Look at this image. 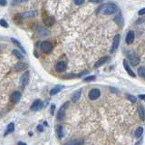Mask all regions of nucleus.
<instances>
[{"instance_id": "30", "label": "nucleus", "mask_w": 145, "mask_h": 145, "mask_svg": "<svg viewBox=\"0 0 145 145\" xmlns=\"http://www.w3.org/2000/svg\"><path fill=\"white\" fill-rule=\"evenodd\" d=\"M127 99L129 100V101H131L132 102H136V101H137V98L135 97L134 95H131V94H128Z\"/></svg>"}, {"instance_id": "12", "label": "nucleus", "mask_w": 145, "mask_h": 145, "mask_svg": "<svg viewBox=\"0 0 145 145\" xmlns=\"http://www.w3.org/2000/svg\"><path fill=\"white\" fill-rule=\"evenodd\" d=\"M21 93L20 92H14L12 94H11L10 96V101L12 102H14V103H17L18 102L20 101V99H21Z\"/></svg>"}, {"instance_id": "16", "label": "nucleus", "mask_w": 145, "mask_h": 145, "mask_svg": "<svg viewBox=\"0 0 145 145\" xmlns=\"http://www.w3.org/2000/svg\"><path fill=\"white\" fill-rule=\"evenodd\" d=\"M138 115L141 121H145V109L143 108L142 105H139L138 106Z\"/></svg>"}, {"instance_id": "8", "label": "nucleus", "mask_w": 145, "mask_h": 145, "mask_svg": "<svg viewBox=\"0 0 145 145\" xmlns=\"http://www.w3.org/2000/svg\"><path fill=\"white\" fill-rule=\"evenodd\" d=\"M29 77H30V73L29 71H26L24 74H22L21 79H20V82H21L22 86H26L29 82Z\"/></svg>"}, {"instance_id": "27", "label": "nucleus", "mask_w": 145, "mask_h": 145, "mask_svg": "<svg viewBox=\"0 0 145 145\" xmlns=\"http://www.w3.org/2000/svg\"><path fill=\"white\" fill-rule=\"evenodd\" d=\"M12 53H13L14 54H15V56L17 57V58H19V59H24V55L22 54V53L20 52V51H18V50H16V49H14V50H12Z\"/></svg>"}, {"instance_id": "19", "label": "nucleus", "mask_w": 145, "mask_h": 145, "mask_svg": "<svg viewBox=\"0 0 145 145\" xmlns=\"http://www.w3.org/2000/svg\"><path fill=\"white\" fill-rule=\"evenodd\" d=\"M27 67H28V65H26V63H21V62H20V63H17L15 65V71L20 72V71H23V70H26Z\"/></svg>"}, {"instance_id": "34", "label": "nucleus", "mask_w": 145, "mask_h": 145, "mask_svg": "<svg viewBox=\"0 0 145 145\" xmlns=\"http://www.w3.org/2000/svg\"><path fill=\"white\" fill-rule=\"evenodd\" d=\"M54 110H55V105L52 104V105H51V114H54Z\"/></svg>"}, {"instance_id": "25", "label": "nucleus", "mask_w": 145, "mask_h": 145, "mask_svg": "<svg viewBox=\"0 0 145 145\" xmlns=\"http://www.w3.org/2000/svg\"><path fill=\"white\" fill-rule=\"evenodd\" d=\"M138 74L140 77L145 79V66H140L138 68Z\"/></svg>"}, {"instance_id": "4", "label": "nucleus", "mask_w": 145, "mask_h": 145, "mask_svg": "<svg viewBox=\"0 0 145 145\" xmlns=\"http://www.w3.org/2000/svg\"><path fill=\"white\" fill-rule=\"evenodd\" d=\"M120 41H121V35H116L113 37V44H112V47H111V53H115L119 47L120 45Z\"/></svg>"}, {"instance_id": "23", "label": "nucleus", "mask_w": 145, "mask_h": 145, "mask_svg": "<svg viewBox=\"0 0 145 145\" xmlns=\"http://www.w3.org/2000/svg\"><path fill=\"white\" fill-rule=\"evenodd\" d=\"M36 15V12L35 11H29V12H26L21 15V17H34Z\"/></svg>"}, {"instance_id": "33", "label": "nucleus", "mask_w": 145, "mask_h": 145, "mask_svg": "<svg viewBox=\"0 0 145 145\" xmlns=\"http://www.w3.org/2000/svg\"><path fill=\"white\" fill-rule=\"evenodd\" d=\"M138 14H139V15H145V7H144V8H141V10H139Z\"/></svg>"}, {"instance_id": "35", "label": "nucleus", "mask_w": 145, "mask_h": 145, "mask_svg": "<svg viewBox=\"0 0 145 145\" xmlns=\"http://www.w3.org/2000/svg\"><path fill=\"white\" fill-rule=\"evenodd\" d=\"M74 4L77 5V6H81V5L84 4V1L82 0H81V1H74Z\"/></svg>"}, {"instance_id": "37", "label": "nucleus", "mask_w": 145, "mask_h": 145, "mask_svg": "<svg viewBox=\"0 0 145 145\" xmlns=\"http://www.w3.org/2000/svg\"><path fill=\"white\" fill-rule=\"evenodd\" d=\"M139 98H140L141 100L145 101V94H141V95H139Z\"/></svg>"}, {"instance_id": "2", "label": "nucleus", "mask_w": 145, "mask_h": 145, "mask_svg": "<svg viewBox=\"0 0 145 145\" xmlns=\"http://www.w3.org/2000/svg\"><path fill=\"white\" fill-rule=\"evenodd\" d=\"M125 54L128 60H129V62H130V64L132 66H137L140 64V57H139L138 54L135 51L128 49L125 52Z\"/></svg>"}, {"instance_id": "29", "label": "nucleus", "mask_w": 145, "mask_h": 145, "mask_svg": "<svg viewBox=\"0 0 145 145\" xmlns=\"http://www.w3.org/2000/svg\"><path fill=\"white\" fill-rule=\"evenodd\" d=\"M0 26L5 27V28H7V27H8V24H7V22L5 19H0Z\"/></svg>"}, {"instance_id": "15", "label": "nucleus", "mask_w": 145, "mask_h": 145, "mask_svg": "<svg viewBox=\"0 0 145 145\" xmlns=\"http://www.w3.org/2000/svg\"><path fill=\"white\" fill-rule=\"evenodd\" d=\"M65 88L64 85H56V86H54L53 89H51V91H50V95L53 96V95H55L56 93H58L59 92H61L63 89Z\"/></svg>"}, {"instance_id": "6", "label": "nucleus", "mask_w": 145, "mask_h": 145, "mask_svg": "<svg viewBox=\"0 0 145 145\" xmlns=\"http://www.w3.org/2000/svg\"><path fill=\"white\" fill-rule=\"evenodd\" d=\"M52 45L48 41H44L41 44V49L45 54H50L52 51Z\"/></svg>"}, {"instance_id": "20", "label": "nucleus", "mask_w": 145, "mask_h": 145, "mask_svg": "<svg viewBox=\"0 0 145 145\" xmlns=\"http://www.w3.org/2000/svg\"><path fill=\"white\" fill-rule=\"evenodd\" d=\"M81 94H82V89H79V90H77V91L73 94V96H72V101L74 102H78V101L80 100Z\"/></svg>"}, {"instance_id": "13", "label": "nucleus", "mask_w": 145, "mask_h": 145, "mask_svg": "<svg viewBox=\"0 0 145 145\" xmlns=\"http://www.w3.org/2000/svg\"><path fill=\"white\" fill-rule=\"evenodd\" d=\"M85 140L82 139H76V140H71L65 143V145H84Z\"/></svg>"}, {"instance_id": "36", "label": "nucleus", "mask_w": 145, "mask_h": 145, "mask_svg": "<svg viewBox=\"0 0 145 145\" xmlns=\"http://www.w3.org/2000/svg\"><path fill=\"white\" fill-rule=\"evenodd\" d=\"M37 129H38L39 132H43V131H44V128H43V126H42V125L37 126Z\"/></svg>"}, {"instance_id": "5", "label": "nucleus", "mask_w": 145, "mask_h": 145, "mask_svg": "<svg viewBox=\"0 0 145 145\" xmlns=\"http://www.w3.org/2000/svg\"><path fill=\"white\" fill-rule=\"evenodd\" d=\"M100 95H101V92H100V90H99V89H97V88L92 89L91 91L89 92V94H88L89 99L92 100V101L98 99V98L100 97Z\"/></svg>"}, {"instance_id": "22", "label": "nucleus", "mask_w": 145, "mask_h": 145, "mask_svg": "<svg viewBox=\"0 0 145 145\" xmlns=\"http://www.w3.org/2000/svg\"><path fill=\"white\" fill-rule=\"evenodd\" d=\"M56 132L58 135L59 139H63L65 136V132H64V128L62 125H57L56 126Z\"/></svg>"}, {"instance_id": "26", "label": "nucleus", "mask_w": 145, "mask_h": 145, "mask_svg": "<svg viewBox=\"0 0 145 145\" xmlns=\"http://www.w3.org/2000/svg\"><path fill=\"white\" fill-rule=\"evenodd\" d=\"M142 133H143V128L141 127V126H140V127H138L136 129V131H135V137L136 138H140V137L142 135Z\"/></svg>"}, {"instance_id": "1", "label": "nucleus", "mask_w": 145, "mask_h": 145, "mask_svg": "<svg viewBox=\"0 0 145 145\" xmlns=\"http://www.w3.org/2000/svg\"><path fill=\"white\" fill-rule=\"evenodd\" d=\"M98 11H101L102 14L106 15H113V14L117 13L118 7H117V5L114 4V3H108V4L104 5V6H101V7H99V9L97 10V12Z\"/></svg>"}, {"instance_id": "14", "label": "nucleus", "mask_w": 145, "mask_h": 145, "mask_svg": "<svg viewBox=\"0 0 145 145\" xmlns=\"http://www.w3.org/2000/svg\"><path fill=\"white\" fill-rule=\"evenodd\" d=\"M109 60V56H103V57H101V58L99 59V60L96 62V64L94 65V68H99L101 67L102 65H104V64L106 63L107 61Z\"/></svg>"}, {"instance_id": "39", "label": "nucleus", "mask_w": 145, "mask_h": 145, "mask_svg": "<svg viewBox=\"0 0 145 145\" xmlns=\"http://www.w3.org/2000/svg\"><path fill=\"white\" fill-rule=\"evenodd\" d=\"M17 145H27V144H26V143H25V142H22V141H19Z\"/></svg>"}, {"instance_id": "21", "label": "nucleus", "mask_w": 145, "mask_h": 145, "mask_svg": "<svg viewBox=\"0 0 145 145\" xmlns=\"http://www.w3.org/2000/svg\"><path fill=\"white\" fill-rule=\"evenodd\" d=\"M114 21L115 23H116L117 25L119 26H123V18H122V15H121V14H118V15H116L114 17Z\"/></svg>"}, {"instance_id": "18", "label": "nucleus", "mask_w": 145, "mask_h": 145, "mask_svg": "<svg viewBox=\"0 0 145 145\" xmlns=\"http://www.w3.org/2000/svg\"><path fill=\"white\" fill-rule=\"evenodd\" d=\"M14 131H15V123H14V122H10V123L7 125V130H6V132H5V133H4V136L6 137L7 135L10 134V133H12Z\"/></svg>"}, {"instance_id": "9", "label": "nucleus", "mask_w": 145, "mask_h": 145, "mask_svg": "<svg viewBox=\"0 0 145 145\" xmlns=\"http://www.w3.org/2000/svg\"><path fill=\"white\" fill-rule=\"evenodd\" d=\"M42 106H43V102H42V101L37 99L32 103L30 109H31V111H33V112H36V111L40 110V109L42 108Z\"/></svg>"}, {"instance_id": "17", "label": "nucleus", "mask_w": 145, "mask_h": 145, "mask_svg": "<svg viewBox=\"0 0 145 145\" xmlns=\"http://www.w3.org/2000/svg\"><path fill=\"white\" fill-rule=\"evenodd\" d=\"M54 22H55V19L53 16H47L44 19V24L46 26H52L54 24Z\"/></svg>"}, {"instance_id": "38", "label": "nucleus", "mask_w": 145, "mask_h": 145, "mask_svg": "<svg viewBox=\"0 0 145 145\" xmlns=\"http://www.w3.org/2000/svg\"><path fill=\"white\" fill-rule=\"evenodd\" d=\"M93 3H95V4H101V3H102V1H92Z\"/></svg>"}, {"instance_id": "32", "label": "nucleus", "mask_w": 145, "mask_h": 145, "mask_svg": "<svg viewBox=\"0 0 145 145\" xmlns=\"http://www.w3.org/2000/svg\"><path fill=\"white\" fill-rule=\"evenodd\" d=\"M7 5V1H5V0H0V6H2V7H6Z\"/></svg>"}, {"instance_id": "28", "label": "nucleus", "mask_w": 145, "mask_h": 145, "mask_svg": "<svg viewBox=\"0 0 145 145\" xmlns=\"http://www.w3.org/2000/svg\"><path fill=\"white\" fill-rule=\"evenodd\" d=\"M96 79V77L94 75H91V76H87V77H85V79H84V81L86 82H93V81H94Z\"/></svg>"}, {"instance_id": "24", "label": "nucleus", "mask_w": 145, "mask_h": 145, "mask_svg": "<svg viewBox=\"0 0 145 145\" xmlns=\"http://www.w3.org/2000/svg\"><path fill=\"white\" fill-rule=\"evenodd\" d=\"M11 41L13 42L14 44H15V46H17L18 48H20V49L22 50V52L24 53V54H26V50H25V48L22 46V45L20 44V42L18 41V40H16V39H15V38H11Z\"/></svg>"}, {"instance_id": "10", "label": "nucleus", "mask_w": 145, "mask_h": 145, "mask_svg": "<svg viewBox=\"0 0 145 145\" xmlns=\"http://www.w3.org/2000/svg\"><path fill=\"white\" fill-rule=\"evenodd\" d=\"M134 37H135V34L132 30H130L127 33L126 35V38H125V42L127 45H132L134 41Z\"/></svg>"}, {"instance_id": "11", "label": "nucleus", "mask_w": 145, "mask_h": 145, "mask_svg": "<svg viewBox=\"0 0 145 145\" xmlns=\"http://www.w3.org/2000/svg\"><path fill=\"white\" fill-rule=\"evenodd\" d=\"M122 63H123V67H124V69H125V71L128 73V74H129L130 76H132V77H133V78L136 77V74H134V72L132 71V68L130 67V65H129V64H128L127 60H125V59H124V60L122 61Z\"/></svg>"}, {"instance_id": "7", "label": "nucleus", "mask_w": 145, "mask_h": 145, "mask_svg": "<svg viewBox=\"0 0 145 145\" xmlns=\"http://www.w3.org/2000/svg\"><path fill=\"white\" fill-rule=\"evenodd\" d=\"M54 69L55 71L58 72V73H62V72H65V69H66V64L64 61H59L55 64L54 65Z\"/></svg>"}, {"instance_id": "31", "label": "nucleus", "mask_w": 145, "mask_h": 145, "mask_svg": "<svg viewBox=\"0 0 145 145\" xmlns=\"http://www.w3.org/2000/svg\"><path fill=\"white\" fill-rule=\"evenodd\" d=\"M22 3H23V1H12V2H11V5H12V6H17V5H20V4H22Z\"/></svg>"}, {"instance_id": "3", "label": "nucleus", "mask_w": 145, "mask_h": 145, "mask_svg": "<svg viewBox=\"0 0 145 145\" xmlns=\"http://www.w3.org/2000/svg\"><path fill=\"white\" fill-rule=\"evenodd\" d=\"M68 105H69V102H65V103L62 105V106L60 107V109H59L58 111V113H57V120L58 121H64L65 118V111H66V109H67Z\"/></svg>"}]
</instances>
